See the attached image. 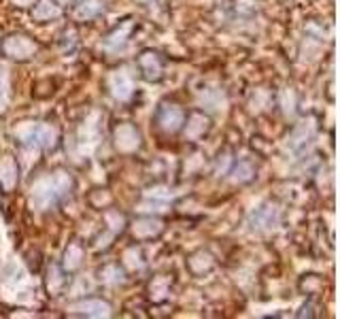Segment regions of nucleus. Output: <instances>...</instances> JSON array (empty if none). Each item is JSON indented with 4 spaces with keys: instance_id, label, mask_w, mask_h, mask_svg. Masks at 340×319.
<instances>
[{
    "instance_id": "1",
    "label": "nucleus",
    "mask_w": 340,
    "mask_h": 319,
    "mask_svg": "<svg viewBox=\"0 0 340 319\" xmlns=\"http://www.w3.org/2000/svg\"><path fill=\"white\" fill-rule=\"evenodd\" d=\"M70 187V177L64 175V173H58L51 179L42 181L41 185L34 191V198L41 207H49V204H55L60 198L66 194V189Z\"/></svg>"
}]
</instances>
